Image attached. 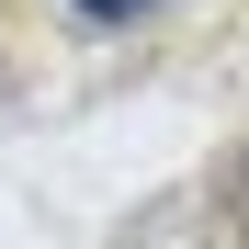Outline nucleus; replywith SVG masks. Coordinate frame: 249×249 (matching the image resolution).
<instances>
[{"mask_svg":"<svg viewBox=\"0 0 249 249\" xmlns=\"http://www.w3.org/2000/svg\"><path fill=\"white\" fill-rule=\"evenodd\" d=\"M79 23H136V12H159V0H68Z\"/></svg>","mask_w":249,"mask_h":249,"instance_id":"obj_3","label":"nucleus"},{"mask_svg":"<svg viewBox=\"0 0 249 249\" xmlns=\"http://www.w3.org/2000/svg\"><path fill=\"white\" fill-rule=\"evenodd\" d=\"M215 215H227V238H249V147L227 159V181H215Z\"/></svg>","mask_w":249,"mask_h":249,"instance_id":"obj_2","label":"nucleus"},{"mask_svg":"<svg viewBox=\"0 0 249 249\" xmlns=\"http://www.w3.org/2000/svg\"><path fill=\"white\" fill-rule=\"evenodd\" d=\"M0 102H12V79H0Z\"/></svg>","mask_w":249,"mask_h":249,"instance_id":"obj_4","label":"nucleus"},{"mask_svg":"<svg viewBox=\"0 0 249 249\" xmlns=\"http://www.w3.org/2000/svg\"><path fill=\"white\" fill-rule=\"evenodd\" d=\"M113 249H227V227H215V204H204V193H159Z\"/></svg>","mask_w":249,"mask_h":249,"instance_id":"obj_1","label":"nucleus"}]
</instances>
